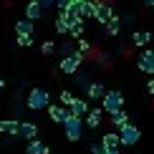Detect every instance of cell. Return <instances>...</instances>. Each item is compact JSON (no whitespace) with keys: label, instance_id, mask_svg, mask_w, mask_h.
<instances>
[{"label":"cell","instance_id":"18","mask_svg":"<svg viewBox=\"0 0 154 154\" xmlns=\"http://www.w3.org/2000/svg\"><path fill=\"white\" fill-rule=\"evenodd\" d=\"M58 68H61V71L66 73V76H76L81 66H79V63H76V61L71 58V56H68V58H61V66H58Z\"/></svg>","mask_w":154,"mask_h":154},{"label":"cell","instance_id":"4","mask_svg":"<svg viewBox=\"0 0 154 154\" xmlns=\"http://www.w3.org/2000/svg\"><path fill=\"white\" fill-rule=\"evenodd\" d=\"M116 134H119V142L124 146H134L142 139V129H137V124H126L124 129H119Z\"/></svg>","mask_w":154,"mask_h":154},{"label":"cell","instance_id":"26","mask_svg":"<svg viewBox=\"0 0 154 154\" xmlns=\"http://www.w3.org/2000/svg\"><path fill=\"white\" fill-rule=\"evenodd\" d=\"M58 99H61V106H63V109H68V106L73 104V94H71V91H61Z\"/></svg>","mask_w":154,"mask_h":154},{"label":"cell","instance_id":"17","mask_svg":"<svg viewBox=\"0 0 154 154\" xmlns=\"http://www.w3.org/2000/svg\"><path fill=\"white\" fill-rule=\"evenodd\" d=\"M25 154H51V146L33 139V142H28V146H25Z\"/></svg>","mask_w":154,"mask_h":154},{"label":"cell","instance_id":"32","mask_svg":"<svg viewBox=\"0 0 154 154\" xmlns=\"http://www.w3.org/2000/svg\"><path fill=\"white\" fill-rule=\"evenodd\" d=\"M146 94L154 96V81H146Z\"/></svg>","mask_w":154,"mask_h":154},{"label":"cell","instance_id":"15","mask_svg":"<svg viewBox=\"0 0 154 154\" xmlns=\"http://www.w3.org/2000/svg\"><path fill=\"white\" fill-rule=\"evenodd\" d=\"M104 96H106V88H104V83H88V86H86V99H104Z\"/></svg>","mask_w":154,"mask_h":154},{"label":"cell","instance_id":"12","mask_svg":"<svg viewBox=\"0 0 154 154\" xmlns=\"http://www.w3.org/2000/svg\"><path fill=\"white\" fill-rule=\"evenodd\" d=\"M101 119H104V109H88L86 119H83V124L88 126V129H96V126L101 124Z\"/></svg>","mask_w":154,"mask_h":154},{"label":"cell","instance_id":"23","mask_svg":"<svg viewBox=\"0 0 154 154\" xmlns=\"http://www.w3.org/2000/svg\"><path fill=\"white\" fill-rule=\"evenodd\" d=\"M83 30H86V28H83V23H76V25H71V28H68V35H71L73 41H76V38L81 41V38H83Z\"/></svg>","mask_w":154,"mask_h":154},{"label":"cell","instance_id":"2","mask_svg":"<svg viewBox=\"0 0 154 154\" xmlns=\"http://www.w3.org/2000/svg\"><path fill=\"white\" fill-rule=\"evenodd\" d=\"M25 106H28L30 111H43V109L48 111V106H51L48 91H46V88H30V91H28V99H25Z\"/></svg>","mask_w":154,"mask_h":154},{"label":"cell","instance_id":"3","mask_svg":"<svg viewBox=\"0 0 154 154\" xmlns=\"http://www.w3.org/2000/svg\"><path fill=\"white\" fill-rule=\"evenodd\" d=\"M63 131H66L68 142H79L83 137V131H86V124H83V119H79V116H68L63 121Z\"/></svg>","mask_w":154,"mask_h":154},{"label":"cell","instance_id":"29","mask_svg":"<svg viewBox=\"0 0 154 154\" xmlns=\"http://www.w3.org/2000/svg\"><path fill=\"white\" fill-rule=\"evenodd\" d=\"M88 149H91V154H106V146L101 144V142H94L91 146H88Z\"/></svg>","mask_w":154,"mask_h":154},{"label":"cell","instance_id":"19","mask_svg":"<svg viewBox=\"0 0 154 154\" xmlns=\"http://www.w3.org/2000/svg\"><path fill=\"white\" fill-rule=\"evenodd\" d=\"M126 124H131V119H129V114H126V111H119V114H114V116H111V126H114V129H124Z\"/></svg>","mask_w":154,"mask_h":154},{"label":"cell","instance_id":"5","mask_svg":"<svg viewBox=\"0 0 154 154\" xmlns=\"http://www.w3.org/2000/svg\"><path fill=\"white\" fill-rule=\"evenodd\" d=\"M137 68L142 73L146 76H152L154 73V48H144L142 53H139V58H137Z\"/></svg>","mask_w":154,"mask_h":154},{"label":"cell","instance_id":"33","mask_svg":"<svg viewBox=\"0 0 154 154\" xmlns=\"http://www.w3.org/2000/svg\"><path fill=\"white\" fill-rule=\"evenodd\" d=\"M106 154H121L119 149H106Z\"/></svg>","mask_w":154,"mask_h":154},{"label":"cell","instance_id":"6","mask_svg":"<svg viewBox=\"0 0 154 154\" xmlns=\"http://www.w3.org/2000/svg\"><path fill=\"white\" fill-rule=\"evenodd\" d=\"M94 18H96L101 25H106V23L114 18V8H111L109 3H96V13H94Z\"/></svg>","mask_w":154,"mask_h":154},{"label":"cell","instance_id":"30","mask_svg":"<svg viewBox=\"0 0 154 154\" xmlns=\"http://www.w3.org/2000/svg\"><path fill=\"white\" fill-rule=\"evenodd\" d=\"M56 8H58V13H66L68 8H71V0H58V3H56Z\"/></svg>","mask_w":154,"mask_h":154},{"label":"cell","instance_id":"31","mask_svg":"<svg viewBox=\"0 0 154 154\" xmlns=\"http://www.w3.org/2000/svg\"><path fill=\"white\" fill-rule=\"evenodd\" d=\"M71 58H73V61H76V63L81 66V63L86 61V56H83V53H79V51H73V56H71Z\"/></svg>","mask_w":154,"mask_h":154},{"label":"cell","instance_id":"24","mask_svg":"<svg viewBox=\"0 0 154 154\" xmlns=\"http://www.w3.org/2000/svg\"><path fill=\"white\" fill-rule=\"evenodd\" d=\"M76 51H79V53H83V56L88 58V56H91V43H88V41H83V38H81V41L76 43Z\"/></svg>","mask_w":154,"mask_h":154},{"label":"cell","instance_id":"22","mask_svg":"<svg viewBox=\"0 0 154 154\" xmlns=\"http://www.w3.org/2000/svg\"><path fill=\"white\" fill-rule=\"evenodd\" d=\"M119 30H121V20H119L116 15H114L111 20L106 23V35H119Z\"/></svg>","mask_w":154,"mask_h":154},{"label":"cell","instance_id":"9","mask_svg":"<svg viewBox=\"0 0 154 154\" xmlns=\"http://www.w3.org/2000/svg\"><path fill=\"white\" fill-rule=\"evenodd\" d=\"M43 15V8H41V0H30L28 5H25V20L35 23L38 18Z\"/></svg>","mask_w":154,"mask_h":154},{"label":"cell","instance_id":"13","mask_svg":"<svg viewBox=\"0 0 154 154\" xmlns=\"http://www.w3.org/2000/svg\"><path fill=\"white\" fill-rule=\"evenodd\" d=\"M76 10H79L81 18H94L96 3H91V0H76Z\"/></svg>","mask_w":154,"mask_h":154},{"label":"cell","instance_id":"1","mask_svg":"<svg viewBox=\"0 0 154 154\" xmlns=\"http://www.w3.org/2000/svg\"><path fill=\"white\" fill-rule=\"evenodd\" d=\"M101 109H104L109 116H114V114L124 111V94H121L119 88H109L106 96L101 99Z\"/></svg>","mask_w":154,"mask_h":154},{"label":"cell","instance_id":"11","mask_svg":"<svg viewBox=\"0 0 154 154\" xmlns=\"http://www.w3.org/2000/svg\"><path fill=\"white\" fill-rule=\"evenodd\" d=\"M48 116H51V121H53V124H63V121L71 116V114H68V109L53 104V106H48Z\"/></svg>","mask_w":154,"mask_h":154},{"label":"cell","instance_id":"35","mask_svg":"<svg viewBox=\"0 0 154 154\" xmlns=\"http://www.w3.org/2000/svg\"><path fill=\"white\" fill-rule=\"evenodd\" d=\"M146 5H149V8H154V0H149V3H146Z\"/></svg>","mask_w":154,"mask_h":154},{"label":"cell","instance_id":"34","mask_svg":"<svg viewBox=\"0 0 154 154\" xmlns=\"http://www.w3.org/2000/svg\"><path fill=\"white\" fill-rule=\"evenodd\" d=\"M0 88H5V79H3V76H0Z\"/></svg>","mask_w":154,"mask_h":154},{"label":"cell","instance_id":"28","mask_svg":"<svg viewBox=\"0 0 154 154\" xmlns=\"http://www.w3.org/2000/svg\"><path fill=\"white\" fill-rule=\"evenodd\" d=\"M53 51H56V43L53 41H43V46H41V53L43 56H51Z\"/></svg>","mask_w":154,"mask_h":154},{"label":"cell","instance_id":"14","mask_svg":"<svg viewBox=\"0 0 154 154\" xmlns=\"http://www.w3.org/2000/svg\"><path fill=\"white\" fill-rule=\"evenodd\" d=\"M152 38H154V35L149 33V30H134V33H131V43L142 48V46H149Z\"/></svg>","mask_w":154,"mask_h":154},{"label":"cell","instance_id":"21","mask_svg":"<svg viewBox=\"0 0 154 154\" xmlns=\"http://www.w3.org/2000/svg\"><path fill=\"white\" fill-rule=\"evenodd\" d=\"M68 28H71V25H68V20L63 15H56V33L58 35H68Z\"/></svg>","mask_w":154,"mask_h":154},{"label":"cell","instance_id":"10","mask_svg":"<svg viewBox=\"0 0 154 154\" xmlns=\"http://www.w3.org/2000/svg\"><path fill=\"white\" fill-rule=\"evenodd\" d=\"M18 129H20V121L18 119H0V134L18 137Z\"/></svg>","mask_w":154,"mask_h":154},{"label":"cell","instance_id":"27","mask_svg":"<svg viewBox=\"0 0 154 154\" xmlns=\"http://www.w3.org/2000/svg\"><path fill=\"white\" fill-rule=\"evenodd\" d=\"M15 41H18L20 48H30L33 46V35H15Z\"/></svg>","mask_w":154,"mask_h":154},{"label":"cell","instance_id":"8","mask_svg":"<svg viewBox=\"0 0 154 154\" xmlns=\"http://www.w3.org/2000/svg\"><path fill=\"white\" fill-rule=\"evenodd\" d=\"M38 129H41V126L33 124V121H20L18 137H23V139H28V142H33V139H38Z\"/></svg>","mask_w":154,"mask_h":154},{"label":"cell","instance_id":"20","mask_svg":"<svg viewBox=\"0 0 154 154\" xmlns=\"http://www.w3.org/2000/svg\"><path fill=\"white\" fill-rule=\"evenodd\" d=\"M101 144H104L106 149H116V146H121V142H119V134H116V131H109V134H104V137H101Z\"/></svg>","mask_w":154,"mask_h":154},{"label":"cell","instance_id":"25","mask_svg":"<svg viewBox=\"0 0 154 154\" xmlns=\"http://www.w3.org/2000/svg\"><path fill=\"white\" fill-rule=\"evenodd\" d=\"M58 51L63 53V58H68V56H73L76 46H73V41H66V43H63V46H58Z\"/></svg>","mask_w":154,"mask_h":154},{"label":"cell","instance_id":"16","mask_svg":"<svg viewBox=\"0 0 154 154\" xmlns=\"http://www.w3.org/2000/svg\"><path fill=\"white\" fill-rule=\"evenodd\" d=\"M33 30H35V23L25 20V18L15 20V35H33Z\"/></svg>","mask_w":154,"mask_h":154},{"label":"cell","instance_id":"7","mask_svg":"<svg viewBox=\"0 0 154 154\" xmlns=\"http://www.w3.org/2000/svg\"><path fill=\"white\" fill-rule=\"evenodd\" d=\"M88 101L86 99H76L73 96V104L68 106V114H71V116H79V119H86V114H88Z\"/></svg>","mask_w":154,"mask_h":154}]
</instances>
